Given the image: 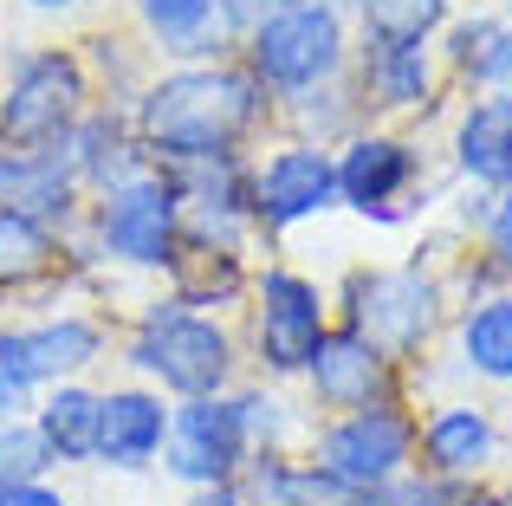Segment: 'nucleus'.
<instances>
[{
	"label": "nucleus",
	"instance_id": "obj_1",
	"mask_svg": "<svg viewBox=\"0 0 512 506\" xmlns=\"http://www.w3.org/2000/svg\"><path fill=\"white\" fill-rule=\"evenodd\" d=\"M273 117H279L273 91L240 59L163 65L130 98V124H137L156 169H188V163H214V156H253V143H260V130Z\"/></svg>",
	"mask_w": 512,
	"mask_h": 506
},
{
	"label": "nucleus",
	"instance_id": "obj_2",
	"mask_svg": "<svg viewBox=\"0 0 512 506\" xmlns=\"http://www.w3.org/2000/svg\"><path fill=\"white\" fill-rule=\"evenodd\" d=\"M117 364L137 383L163 390L169 403L188 396H227L240 383V338L221 312H188L169 292L156 305H143L130 318V331L117 338Z\"/></svg>",
	"mask_w": 512,
	"mask_h": 506
},
{
	"label": "nucleus",
	"instance_id": "obj_3",
	"mask_svg": "<svg viewBox=\"0 0 512 506\" xmlns=\"http://www.w3.org/2000/svg\"><path fill=\"white\" fill-rule=\"evenodd\" d=\"M98 104L85 72V52L39 39V46H7L0 65V143L7 150H65L72 124Z\"/></svg>",
	"mask_w": 512,
	"mask_h": 506
},
{
	"label": "nucleus",
	"instance_id": "obj_4",
	"mask_svg": "<svg viewBox=\"0 0 512 506\" xmlns=\"http://www.w3.org/2000/svg\"><path fill=\"white\" fill-rule=\"evenodd\" d=\"M350 52H357V33H350L344 13L292 0V7H279V13H260V20L240 33L234 59L273 91V104H286V98H299V91H318V85H331V78H344Z\"/></svg>",
	"mask_w": 512,
	"mask_h": 506
},
{
	"label": "nucleus",
	"instance_id": "obj_5",
	"mask_svg": "<svg viewBox=\"0 0 512 506\" xmlns=\"http://www.w3.org/2000/svg\"><path fill=\"white\" fill-rule=\"evenodd\" d=\"M78 241L98 266H124V273H163L182 253V195H175L169 169H143V176L117 182V189L91 195Z\"/></svg>",
	"mask_w": 512,
	"mask_h": 506
},
{
	"label": "nucleus",
	"instance_id": "obj_6",
	"mask_svg": "<svg viewBox=\"0 0 512 506\" xmlns=\"http://www.w3.org/2000/svg\"><path fill=\"white\" fill-rule=\"evenodd\" d=\"M247 351H253V370L266 383H286V377H305L312 351L325 344V331L338 325L331 312V292L318 286L312 273L299 266H253V286H247Z\"/></svg>",
	"mask_w": 512,
	"mask_h": 506
},
{
	"label": "nucleus",
	"instance_id": "obj_7",
	"mask_svg": "<svg viewBox=\"0 0 512 506\" xmlns=\"http://www.w3.org/2000/svg\"><path fill=\"white\" fill-rule=\"evenodd\" d=\"M338 325L357 338H370L376 351H389L396 364L428 351V338L441 331V279L422 266H357L338 292Z\"/></svg>",
	"mask_w": 512,
	"mask_h": 506
},
{
	"label": "nucleus",
	"instance_id": "obj_8",
	"mask_svg": "<svg viewBox=\"0 0 512 506\" xmlns=\"http://www.w3.org/2000/svg\"><path fill=\"white\" fill-rule=\"evenodd\" d=\"M111 357V325L98 312L78 305H52V312H26V318H0V364L26 383H78Z\"/></svg>",
	"mask_w": 512,
	"mask_h": 506
},
{
	"label": "nucleus",
	"instance_id": "obj_9",
	"mask_svg": "<svg viewBox=\"0 0 512 506\" xmlns=\"http://www.w3.org/2000/svg\"><path fill=\"white\" fill-rule=\"evenodd\" d=\"M305 455L344 481L350 494L363 487H383L396 474L415 468V416L402 403H376V409H344V416H325L312 429V448Z\"/></svg>",
	"mask_w": 512,
	"mask_h": 506
},
{
	"label": "nucleus",
	"instance_id": "obj_10",
	"mask_svg": "<svg viewBox=\"0 0 512 506\" xmlns=\"http://www.w3.org/2000/svg\"><path fill=\"white\" fill-rule=\"evenodd\" d=\"M338 208V156L331 143L286 137L266 156H253V234L279 241V234L305 228V221Z\"/></svg>",
	"mask_w": 512,
	"mask_h": 506
},
{
	"label": "nucleus",
	"instance_id": "obj_11",
	"mask_svg": "<svg viewBox=\"0 0 512 506\" xmlns=\"http://www.w3.org/2000/svg\"><path fill=\"white\" fill-rule=\"evenodd\" d=\"M253 461L247 422L234 409V390L227 396H188V403L169 409V442L156 468L169 474L175 487L201 494V487H234L240 468Z\"/></svg>",
	"mask_w": 512,
	"mask_h": 506
},
{
	"label": "nucleus",
	"instance_id": "obj_12",
	"mask_svg": "<svg viewBox=\"0 0 512 506\" xmlns=\"http://www.w3.org/2000/svg\"><path fill=\"white\" fill-rule=\"evenodd\" d=\"M338 208L363 221H402L422 189V150L396 130H350L338 143Z\"/></svg>",
	"mask_w": 512,
	"mask_h": 506
},
{
	"label": "nucleus",
	"instance_id": "obj_13",
	"mask_svg": "<svg viewBox=\"0 0 512 506\" xmlns=\"http://www.w3.org/2000/svg\"><path fill=\"white\" fill-rule=\"evenodd\" d=\"M182 195V241L240 247L253 241V156H214V163L169 169Z\"/></svg>",
	"mask_w": 512,
	"mask_h": 506
},
{
	"label": "nucleus",
	"instance_id": "obj_14",
	"mask_svg": "<svg viewBox=\"0 0 512 506\" xmlns=\"http://www.w3.org/2000/svg\"><path fill=\"white\" fill-rule=\"evenodd\" d=\"M305 390H312V409L325 416H344V409H376V403H402V364L389 351H376L370 338H357L350 325H331L325 344L305 364Z\"/></svg>",
	"mask_w": 512,
	"mask_h": 506
},
{
	"label": "nucleus",
	"instance_id": "obj_15",
	"mask_svg": "<svg viewBox=\"0 0 512 506\" xmlns=\"http://www.w3.org/2000/svg\"><path fill=\"white\" fill-rule=\"evenodd\" d=\"M169 396L150 383H98V468L111 474H143L163 461L169 442Z\"/></svg>",
	"mask_w": 512,
	"mask_h": 506
},
{
	"label": "nucleus",
	"instance_id": "obj_16",
	"mask_svg": "<svg viewBox=\"0 0 512 506\" xmlns=\"http://www.w3.org/2000/svg\"><path fill=\"white\" fill-rule=\"evenodd\" d=\"M0 208L26 215L52 234H78L85 221V189H78L65 150H7L0 143Z\"/></svg>",
	"mask_w": 512,
	"mask_h": 506
},
{
	"label": "nucleus",
	"instance_id": "obj_17",
	"mask_svg": "<svg viewBox=\"0 0 512 506\" xmlns=\"http://www.w3.org/2000/svg\"><path fill=\"white\" fill-rule=\"evenodd\" d=\"M350 78H357L370 111H428L435 98V39H357L350 52Z\"/></svg>",
	"mask_w": 512,
	"mask_h": 506
},
{
	"label": "nucleus",
	"instance_id": "obj_18",
	"mask_svg": "<svg viewBox=\"0 0 512 506\" xmlns=\"http://www.w3.org/2000/svg\"><path fill=\"white\" fill-rule=\"evenodd\" d=\"M65 163H72L85 202L117 189V182H130V176H143V169H156L137 124H130V104H91L72 124V137H65Z\"/></svg>",
	"mask_w": 512,
	"mask_h": 506
},
{
	"label": "nucleus",
	"instance_id": "obj_19",
	"mask_svg": "<svg viewBox=\"0 0 512 506\" xmlns=\"http://www.w3.org/2000/svg\"><path fill=\"white\" fill-rule=\"evenodd\" d=\"M91 253L78 234H52L26 215H7L0 208V305L7 299H26L39 286H65L72 273H85Z\"/></svg>",
	"mask_w": 512,
	"mask_h": 506
},
{
	"label": "nucleus",
	"instance_id": "obj_20",
	"mask_svg": "<svg viewBox=\"0 0 512 506\" xmlns=\"http://www.w3.org/2000/svg\"><path fill=\"white\" fill-rule=\"evenodd\" d=\"M124 7L156 59H169V65L234 59V33H227L221 0H124Z\"/></svg>",
	"mask_w": 512,
	"mask_h": 506
},
{
	"label": "nucleus",
	"instance_id": "obj_21",
	"mask_svg": "<svg viewBox=\"0 0 512 506\" xmlns=\"http://www.w3.org/2000/svg\"><path fill=\"white\" fill-rule=\"evenodd\" d=\"M33 435L46 442L52 474L59 468H98V383H46L33 390V409H26Z\"/></svg>",
	"mask_w": 512,
	"mask_h": 506
},
{
	"label": "nucleus",
	"instance_id": "obj_22",
	"mask_svg": "<svg viewBox=\"0 0 512 506\" xmlns=\"http://www.w3.org/2000/svg\"><path fill=\"white\" fill-rule=\"evenodd\" d=\"M500 435H493V416L474 403H448L428 422H415V455H422V474H441V481H474L493 461Z\"/></svg>",
	"mask_w": 512,
	"mask_h": 506
},
{
	"label": "nucleus",
	"instance_id": "obj_23",
	"mask_svg": "<svg viewBox=\"0 0 512 506\" xmlns=\"http://www.w3.org/2000/svg\"><path fill=\"white\" fill-rule=\"evenodd\" d=\"M247 286H253V266L240 247H201V241H182L169 266V299L188 305V312H227V305H247Z\"/></svg>",
	"mask_w": 512,
	"mask_h": 506
},
{
	"label": "nucleus",
	"instance_id": "obj_24",
	"mask_svg": "<svg viewBox=\"0 0 512 506\" xmlns=\"http://www.w3.org/2000/svg\"><path fill=\"white\" fill-rule=\"evenodd\" d=\"M454 163L480 189H512V91H487L454 124Z\"/></svg>",
	"mask_w": 512,
	"mask_h": 506
},
{
	"label": "nucleus",
	"instance_id": "obj_25",
	"mask_svg": "<svg viewBox=\"0 0 512 506\" xmlns=\"http://www.w3.org/2000/svg\"><path fill=\"white\" fill-rule=\"evenodd\" d=\"M234 487L247 506H350V487L331 481L312 455H253Z\"/></svg>",
	"mask_w": 512,
	"mask_h": 506
},
{
	"label": "nucleus",
	"instance_id": "obj_26",
	"mask_svg": "<svg viewBox=\"0 0 512 506\" xmlns=\"http://www.w3.org/2000/svg\"><path fill=\"white\" fill-rule=\"evenodd\" d=\"M448 65L480 91H512V20L506 13H474L448 26Z\"/></svg>",
	"mask_w": 512,
	"mask_h": 506
},
{
	"label": "nucleus",
	"instance_id": "obj_27",
	"mask_svg": "<svg viewBox=\"0 0 512 506\" xmlns=\"http://www.w3.org/2000/svg\"><path fill=\"white\" fill-rule=\"evenodd\" d=\"M461 364L474 370V377L512 383V299L506 292L467 305V318H461Z\"/></svg>",
	"mask_w": 512,
	"mask_h": 506
},
{
	"label": "nucleus",
	"instance_id": "obj_28",
	"mask_svg": "<svg viewBox=\"0 0 512 506\" xmlns=\"http://www.w3.org/2000/svg\"><path fill=\"white\" fill-rule=\"evenodd\" d=\"M234 409H240V422H247L253 455H292L305 416H299V409H292L279 390H266V377H260V383H234Z\"/></svg>",
	"mask_w": 512,
	"mask_h": 506
},
{
	"label": "nucleus",
	"instance_id": "obj_29",
	"mask_svg": "<svg viewBox=\"0 0 512 506\" xmlns=\"http://www.w3.org/2000/svg\"><path fill=\"white\" fill-rule=\"evenodd\" d=\"M357 39H435L448 26V0H357Z\"/></svg>",
	"mask_w": 512,
	"mask_h": 506
},
{
	"label": "nucleus",
	"instance_id": "obj_30",
	"mask_svg": "<svg viewBox=\"0 0 512 506\" xmlns=\"http://www.w3.org/2000/svg\"><path fill=\"white\" fill-rule=\"evenodd\" d=\"M350 506H461V481H441V474H396V481L383 487H363V494H350Z\"/></svg>",
	"mask_w": 512,
	"mask_h": 506
},
{
	"label": "nucleus",
	"instance_id": "obj_31",
	"mask_svg": "<svg viewBox=\"0 0 512 506\" xmlns=\"http://www.w3.org/2000/svg\"><path fill=\"white\" fill-rule=\"evenodd\" d=\"M39 474H52V455L46 442L33 435V422H0V487L13 481H39Z\"/></svg>",
	"mask_w": 512,
	"mask_h": 506
},
{
	"label": "nucleus",
	"instance_id": "obj_32",
	"mask_svg": "<svg viewBox=\"0 0 512 506\" xmlns=\"http://www.w3.org/2000/svg\"><path fill=\"white\" fill-rule=\"evenodd\" d=\"M0 506H72V500H65V487L52 481V474H39V481H13V487H0Z\"/></svg>",
	"mask_w": 512,
	"mask_h": 506
},
{
	"label": "nucleus",
	"instance_id": "obj_33",
	"mask_svg": "<svg viewBox=\"0 0 512 506\" xmlns=\"http://www.w3.org/2000/svg\"><path fill=\"white\" fill-rule=\"evenodd\" d=\"M0 7L26 13V20H52V26H65V20H78V13H91L98 0H0Z\"/></svg>",
	"mask_w": 512,
	"mask_h": 506
},
{
	"label": "nucleus",
	"instance_id": "obj_34",
	"mask_svg": "<svg viewBox=\"0 0 512 506\" xmlns=\"http://www.w3.org/2000/svg\"><path fill=\"white\" fill-rule=\"evenodd\" d=\"M487 253H493V266H500V273H512V195L487 215Z\"/></svg>",
	"mask_w": 512,
	"mask_h": 506
},
{
	"label": "nucleus",
	"instance_id": "obj_35",
	"mask_svg": "<svg viewBox=\"0 0 512 506\" xmlns=\"http://www.w3.org/2000/svg\"><path fill=\"white\" fill-rule=\"evenodd\" d=\"M26 409H33V390H26V383L13 377L7 364H0V422H20Z\"/></svg>",
	"mask_w": 512,
	"mask_h": 506
},
{
	"label": "nucleus",
	"instance_id": "obj_36",
	"mask_svg": "<svg viewBox=\"0 0 512 506\" xmlns=\"http://www.w3.org/2000/svg\"><path fill=\"white\" fill-rule=\"evenodd\" d=\"M182 506H247V500H240V487H201V494H188Z\"/></svg>",
	"mask_w": 512,
	"mask_h": 506
},
{
	"label": "nucleus",
	"instance_id": "obj_37",
	"mask_svg": "<svg viewBox=\"0 0 512 506\" xmlns=\"http://www.w3.org/2000/svg\"><path fill=\"white\" fill-rule=\"evenodd\" d=\"M0 65H7V33H0Z\"/></svg>",
	"mask_w": 512,
	"mask_h": 506
}]
</instances>
